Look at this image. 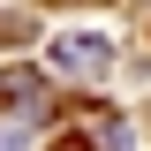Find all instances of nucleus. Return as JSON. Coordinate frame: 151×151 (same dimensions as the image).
<instances>
[{
  "mask_svg": "<svg viewBox=\"0 0 151 151\" xmlns=\"http://www.w3.org/2000/svg\"><path fill=\"white\" fill-rule=\"evenodd\" d=\"M53 151H83V144H53Z\"/></svg>",
  "mask_w": 151,
  "mask_h": 151,
  "instance_id": "nucleus-4",
  "label": "nucleus"
},
{
  "mask_svg": "<svg viewBox=\"0 0 151 151\" xmlns=\"http://www.w3.org/2000/svg\"><path fill=\"white\" fill-rule=\"evenodd\" d=\"M98 144L106 151H129V129H121V121H98Z\"/></svg>",
  "mask_w": 151,
  "mask_h": 151,
  "instance_id": "nucleus-2",
  "label": "nucleus"
},
{
  "mask_svg": "<svg viewBox=\"0 0 151 151\" xmlns=\"http://www.w3.org/2000/svg\"><path fill=\"white\" fill-rule=\"evenodd\" d=\"M53 68H68V76H106V68H113V45H106V38H53Z\"/></svg>",
  "mask_w": 151,
  "mask_h": 151,
  "instance_id": "nucleus-1",
  "label": "nucleus"
},
{
  "mask_svg": "<svg viewBox=\"0 0 151 151\" xmlns=\"http://www.w3.org/2000/svg\"><path fill=\"white\" fill-rule=\"evenodd\" d=\"M0 151H23V121H0Z\"/></svg>",
  "mask_w": 151,
  "mask_h": 151,
  "instance_id": "nucleus-3",
  "label": "nucleus"
}]
</instances>
